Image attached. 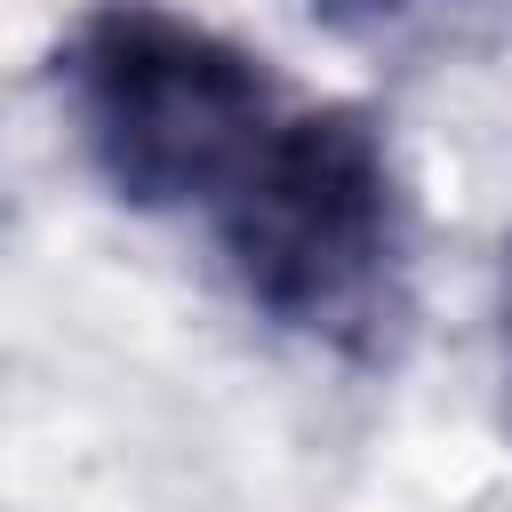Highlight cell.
Listing matches in <instances>:
<instances>
[{
    "label": "cell",
    "instance_id": "obj_1",
    "mask_svg": "<svg viewBox=\"0 0 512 512\" xmlns=\"http://www.w3.org/2000/svg\"><path fill=\"white\" fill-rule=\"evenodd\" d=\"M56 96L120 208L200 224L288 112L264 56L160 0H96L56 48Z\"/></svg>",
    "mask_w": 512,
    "mask_h": 512
},
{
    "label": "cell",
    "instance_id": "obj_4",
    "mask_svg": "<svg viewBox=\"0 0 512 512\" xmlns=\"http://www.w3.org/2000/svg\"><path fill=\"white\" fill-rule=\"evenodd\" d=\"M504 352H512V248H504Z\"/></svg>",
    "mask_w": 512,
    "mask_h": 512
},
{
    "label": "cell",
    "instance_id": "obj_3",
    "mask_svg": "<svg viewBox=\"0 0 512 512\" xmlns=\"http://www.w3.org/2000/svg\"><path fill=\"white\" fill-rule=\"evenodd\" d=\"M312 16H328V24H392V16H408V8H424V0H304Z\"/></svg>",
    "mask_w": 512,
    "mask_h": 512
},
{
    "label": "cell",
    "instance_id": "obj_2",
    "mask_svg": "<svg viewBox=\"0 0 512 512\" xmlns=\"http://www.w3.org/2000/svg\"><path fill=\"white\" fill-rule=\"evenodd\" d=\"M224 280L256 320L360 352L400 296V176L360 104H288L248 176L208 208Z\"/></svg>",
    "mask_w": 512,
    "mask_h": 512
}]
</instances>
